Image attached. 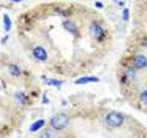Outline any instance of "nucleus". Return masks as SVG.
Returning a JSON list of instances; mask_svg holds the SVG:
<instances>
[{"label":"nucleus","mask_w":147,"mask_h":138,"mask_svg":"<svg viewBox=\"0 0 147 138\" xmlns=\"http://www.w3.org/2000/svg\"><path fill=\"white\" fill-rule=\"evenodd\" d=\"M98 78L96 76H84L81 77L79 79H77L75 83L76 84H86V83H90V82H98Z\"/></svg>","instance_id":"nucleus-7"},{"label":"nucleus","mask_w":147,"mask_h":138,"mask_svg":"<svg viewBox=\"0 0 147 138\" xmlns=\"http://www.w3.org/2000/svg\"><path fill=\"white\" fill-rule=\"evenodd\" d=\"M40 138H58V137L54 133L51 131H47V132H44L42 135H40Z\"/></svg>","instance_id":"nucleus-11"},{"label":"nucleus","mask_w":147,"mask_h":138,"mask_svg":"<svg viewBox=\"0 0 147 138\" xmlns=\"http://www.w3.org/2000/svg\"><path fill=\"white\" fill-rule=\"evenodd\" d=\"M90 33H91L92 37H93L94 39L98 40V41L102 40L104 38V36H105L104 30L98 24H93L91 26Z\"/></svg>","instance_id":"nucleus-3"},{"label":"nucleus","mask_w":147,"mask_h":138,"mask_svg":"<svg viewBox=\"0 0 147 138\" xmlns=\"http://www.w3.org/2000/svg\"><path fill=\"white\" fill-rule=\"evenodd\" d=\"M51 124L55 130H62L65 128L68 124V117L63 113H59L54 115L51 120Z\"/></svg>","instance_id":"nucleus-2"},{"label":"nucleus","mask_w":147,"mask_h":138,"mask_svg":"<svg viewBox=\"0 0 147 138\" xmlns=\"http://www.w3.org/2000/svg\"><path fill=\"white\" fill-rule=\"evenodd\" d=\"M114 1H118V0H114Z\"/></svg>","instance_id":"nucleus-19"},{"label":"nucleus","mask_w":147,"mask_h":138,"mask_svg":"<svg viewBox=\"0 0 147 138\" xmlns=\"http://www.w3.org/2000/svg\"><path fill=\"white\" fill-rule=\"evenodd\" d=\"M43 125H44L43 120H39V121H37V122H35L31 124L30 127V132H37L38 130H40V129Z\"/></svg>","instance_id":"nucleus-9"},{"label":"nucleus","mask_w":147,"mask_h":138,"mask_svg":"<svg viewBox=\"0 0 147 138\" xmlns=\"http://www.w3.org/2000/svg\"><path fill=\"white\" fill-rule=\"evenodd\" d=\"M141 100L142 102H144L145 104H147V90L144 91L141 94Z\"/></svg>","instance_id":"nucleus-14"},{"label":"nucleus","mask_w":147,"mask_h":138,"mask_svg":"<svg viewBox=\"0 0 147 138\" xmlns=\"http://www.w3.org/2000/svg\"><path fill=\"white\" fill-rule=\"evenodd\" d=\"M95 6L96 7H98V8H102L103 7V4L101 3V2H96L95 3Z\"/></svg>","instance_id":"nucleus-16"},{"label":"nucleus","mask_w":147,"mask_h":138,"mask_svg":"<svg viewBox=\"0 0 147 138\" xmlns=\"http://www.w3.org/2000/svg\"><path fill=\"white\" fill-rule=\"evenodd\" d=\"M17 98L20 99V102H24V99H25V95L23 93H18L17 95Z\"/></svg>","instance_id":"nucleus-15"},{"label":"nucleus","mask_w":147,"mask_h":138,"mask_svg":"<svg viewBox=\"0 0 147 138\" xmlns=\"http://www.w3.org/2000/svg\"><path fill=\"white\" fill-rule=\"evenodd\" d=\"M33 55L36 59L40 60V61H45L47 59V53H46L45 49L40 46H38L33 50Z\"/></svg>","instance_id":"nucleus-4"},{"label":"nucleus","mask_w":147,"mask_h":138,"mask_svg":"<svg viewBox=\"0 0 147 138\" xmlns=\"http://www.w3.org/2000/svg\"><path fill=\"white\" fill-rule=\"evenodd\" d=\"M63 26L64 27V29L66 30H68L69 32H71L73 34H77V27L76 26L75 23H73L72 21H64L63 23Z\"/></svg>","instance_id":"nucleus-6"},{"label":"nucleus","mask_w":147,"mask_h":138,"mask_svg":"<svg viewBox=\"0 0 147 138\" xmlns=\"http://www.w3.org/2000/svg\"><path fill=\"white\" fill-rule=\"evenodd\" d=\"M124 118L117 112H110L106 116V122L110 127H119L123 123Z\"/></svg>","instance_id":"nucleus-1"},{"label":"nucleus","mask_w":147,"mask_h":138,"mask_svg":"<svg viewBox=\"0 0 147 138\" xmlns=\"http://www.w3.org/2000/svg\"><path fill=\"white\" fill-rule=\"evenodd\" d=\"M134 64L137 68H144L147 66V58L144 55H137L134 58Z\"/></svg>","instance_id":"nucleus-5"},{"label":"nucleus","mask_w":147,"mask_h":138,"mask_svg":"<svg viewBox=\"0 0 147 138\" xmlns=\"http://www.w3.org/2000/svg\"><path fill=\"white\" fill-rule=\"evenodd\" d=\"M45 82L47 83V84L51 86H54V87H60L62 84V81H59L56 79H47Z\"/></svg>","instance_id":"nucleus-12"},{"label":"nucleus","mask_w":147,"mask_h":138,"mask_svg":"<svg viewBox=\"0 0 147 138\" xmlns=\"http://www.w3.org/2000/svg\"><path fill=\"white\" fill-rule=\"evenodd\" d=\"M10 1H12V2H15V3H20V2L23 1V0H10Z\"/></svg>","instance_id":"nucleus-17"},{"label":"nucleus","mask_w":147,"mask_h":138,"mask_svg":"<svg viewBox=\"0 0 147 138\" xmlns=\"http://www.w3.org/2000/svg\"><path fill=\"white\" fill-rule=\"evenodd\" d=\"M3 23H4V28H5V30L6 31H9L11 29V26H12V21H11V18L7 14H4L3 16Z\"/></svg>","instance_id":"nucleus-8"},{"label":"nucleus","mask_w":147,"mask_h":138,"mask_svg":"<svg viewBox=\"0 0 147 138\" xmlns=\"http://www.w3.org/2000/svg\"><path fill=\"white\" fill-rule=\"evenodd\" d=\"M8 71L13 76H20V69L18 68V66H16V64H10V66H8Z\"/></svg>","instance_id":"nucleus-10"},{"label":"nucleus","mask_w":147,"mask_h":138,"mask_svg":"<svg viewBox=\"0 0 147 138\" xmlns=\"http://www.w3.org/2000/svg\"><path fill=\"white\" fill-rule=\"evenodd\" d=\"M130 11H129V9L128 8H125L123 10V13H122V18H123V20H125V21H128L129 20V18H130Z\"/></svg>","instance_id":"nucleus-13"},{"label":"nucleus","mask_w":147,"mask_h":138,"mask_svg":"<svg viewBox=\"0 0 147 138\" xmlns=\"http://www.w3.org/2000/svg\"><path fill=\"white\" fill-rule=\"evenodd\" d=\"M145 44H146V46H147V39H146V43H145Z\"/></svg>","instance_id":"nucleus-18"}]
</instances>
